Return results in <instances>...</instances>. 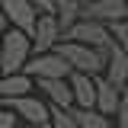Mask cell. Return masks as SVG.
<instances>
[{
  "mask_svg": "<svg viewBox=\"0 0 128 128\" xmlns=\"http://www.w3.org/2000/svg\"><path fill=\"white\" fill-rule=\"evenodd\" d=\"M51 51L70 64V70L90 74V77H102L106 54H109V48H90V45H80V42H58Z\"/></svg>",
  "mask_w": 128,
  "mask_h": 128,
  "instance_id": "6da1fadb",
  "label": "cell"
},
{
  "mask_svg": "<svg viewBox=\"0 0 128 128\" xmlns=\"http://www.w3.org/2000/svg\"><path fill=\"white\" fill-rule=\"evenodd\" d=\"M29 54H32V38L19 29H6L0 35V77L19 74Z\"/></svg>",
  "mask_w": 128,
  "mask_h": 128,
  "instance_id": "7a4b0ae2",
  "label": "cell"
},
{
  "mask_svg": "<svg viewBox=\"0 0 128 128\" xmlns=\"http://www.w3.org/2000/svg\"><path fill=\"white\" fill-rule=\"evenodd\" d=\"M19 74H26L32 80H67L70 77V64L64 61V58H58L54 51H45V54L29 58Z\"/></svg>",
  "mask_w": 128,
  "mask_h": 128,
  "instance_id": "3957f363",
  "label": "cell"
},
{
  "mask_svg": "<svg viewBox=\"0 0 128 128\" xmlns=\"http://www.w3.org/2000/svg\"><path fill=\"white\" fill-rule=\"evenodd\" d=\"M80 19H93V22H102V26L125 22L128 19V3L125 0H90V3L80 6Z\"/></svg>",
  "mask_w": 128,
  "mask_h": 128,
  "instance_id": "277c9868",
  "label": "cell"
},
{
  "mask_svg": "<svg viewBox=\"0 0 128 128\" xmlns=\"http://www.w3.org/2000/svg\"><path fill=\"white\" fill-rule=\"evenodd\" d=\"M64 42H80V45H90V48H109L112 45V35L102 22H93V19H77L70 29L64 32Z\"/></svg>",
  "mask_w": 128,
  "mask_h": 128,
  "instance_id": "5b68a950",
  "label": "cell"
},
{
  "mask_svg": "<svg viewBox=\"0 0 128 128\" xmlns=\"http://www.w3.org/2000/svg\"><path fill=\"white\" fill-rule=\"evenodd\" d=\"M6 102V109L13 112L16 118H26V125H48V106L38 99V96H10V99H3Z\"/></svg>",
  "mask_w": 128,
  "mask_h": 128,
  "instance_id": "8992f818",
  "label": "cell"
},
{
  "mask_svg": "<svg viewBox=\"0 0 128 128\" xmlns=\"http://www.w3.org/2000/svg\"><path fill=\"white\" fill-rule=\"evenodd\" d=\"M0 10H3V16H6V22L13 26V29L26 32L32 38V32H35V6H32L29 0H3L0 3Z\"/></svg>",
  "mask_w": 128,
  "mask_h": 128,
  "instance_id": "52a82bcc",
  "label": "cell"
},
{
  "mask_svg": "<svg viewBox=\"0 0 128 128\" xmlns=\"http://www.w3.org/2000/svg\"><path fill=\"white\" fill-rule=\"evenodd\" d=\"M61 42V26H58V16L54 13H42L35 19V32H32V48L38 54H45Z\"/></svg>",
  "mask_w": 128,
  "mask_h": 128,
  "instance_id": "ba28073f",
  "label": "cell"
},
{
  "mask_svg": "<svg viewBox=\"0 0 128 128\" xmlns=\"http://www.w3.org/2000/svg\"><path fill=\"white\" fill-rule=\"evenodd\" d=\"M102 77L109 80L112 86H118V90H125L128 86V54L122 48L112 42L109 45V54H106V70H102Z\"/></svg>",
  "mask_w": 128,
  "mask_h": 128,
  "instance_id": "9c48e42d",
  "label": "cell"
},
{
  "mask_svg": "<svg viewBox=\"0 0 128 128\" xmlns=\"http://www.w3.org/2000/svg\"><path fill=\"white\" fill-rule=\"evenodd\" d=\"M70 96L77 102V109H96V77L70 70Z\"/></svg>",
  "mask_w": 128,
  "mask_h": 128,
  "instance_id": "30bf717a",
  "label": "cell"
},
{
  "mask_svg": "<svg viewBox=\"0 0 128 128\" xmlns=\"http://www.w3.org/2000/svg\"><path fill=\"white\" fill-rule=\"evenodd\" d=\"M118 99H122V90H118V86H112L106 77H96V112H102V115H115Z\"/></svg>",
  "mask_w": 128,
  "mask_h": 128,
  "instance_id": "8fae6325",
  "label": "cell"
},
{
  "mask_svg": "<svg viewBox=\"0 0 128 128\" xmlns=\"http://www.w3.org/2000/svg\"><path fill=\"white\" fill-rule=\"evenodd\" d=\"M35 83H38V90H45L51 106H61V109L74 106V96H70V83L67 80H35Z\"/></svg>",
  "mask_w": 128,
  "mask_h": 128,
  "instance_id": "7c38bea8",
  "label": "cell"
},
{
  "mask_svg": "<svg viewBox=\"0 0 128 128\" xmlns=\"http://www.w3.org/2000/svg\"><path fill=\"white\" fill-rule=\"evenodd\" d=\"M80 6H83V0H54V16H58L61 35L80 19Z\"/></svg>",
  "mask_w": 128,
  "mask_h": 128,
  "instance_id": "4fadbf2b",
  "label": "cell"
},
{
  "mask_svg": "<svg viewBox=\"0 0 128 128\" xmlns=\"http://www.w3.org/2000/svg\"><path fill=\"white\" fill-rule=\"evenodd\" d=\"M29 90H32V77H26V74H6V77H0V99L26 96Z\"/></svg>",
  "mask_w": 128,
  "mask_h": 128,
  "instance_id": "5bb4252c",
  "label": "cell"
},
{
  "mask_svg": "<svg viewBox=\"0 0 128 128\" xmlns=\"http://www.w3.org/2000/svg\"><path fill=\"white\" fill-rule=\"evenodd\" d=\"M70 115H74L77 128H112L109 115H102L96 109H70Z\"/></svg>",
  "mask_w": 128,
  "mask_h": 128,
  "instance_id": "9a60e30c",
  "label": "cell"
},
{
  "mask_svg": "<svg viewBox=\"0 0 128 128\" xmlns=\"http://www.w3.org/2000/svg\"><path fill=\"white\" fill-rule=\"evenodd\" d=\"M48 122H51V128H77V122H74V115H70V109H61V106H51L48 109Z\"/></svg>",
  "mask_w": 128,
  "mask_h": 128,
  "instance_id": "2e32d148",
  "label": "cell"
},
{
  "mask_svg": "<svg viewBox=\"0 0 128 128\" xmlns=\"http://www.w3.org/2000/svg\"><path fill=\"white\" fill-rule=\"evenodd\" d=\"M106 29H109L112 42H115V45L128 54V19H125V22H112V26H106Z\"/></svg>",
  "mask_w": 128,
  "mask_h": 128,
  "instance_id": "e0dca14e",
  "label": "cell"
},
{
  "mask_svg": "<svg viewBox=\"0 0 128 128\" xmlns=\"http://www.w3.org/2000/svg\"><path fill=\"white\" fill-rule=\"evenodd\" d=\"M115 128H128V90H122L118 109H115Z\"/></svg>",
  "mask_w": 128,
  "mask_h": 128,
  "instance_id": "ac0fdd59",
  "label": "cell"
},
{
  "mask_svg": "<svg viewBox=\"0 0 128 128\" xmlns=\"http://www.w3.org/2000/svg\"><path fill=\"white\" fill-rule=\"evenodd\" d=\"M35 10H42V13H54V0H29Z\"/></svg>",
  "mask_w": 128,
  "mask_h": 128,
  "instance_id": "d6986e66",
  "label": "cell"
},
{
  "mask_svg": "<svg viewBox=\"0 0 128 128\" xmlns=\"http://www.w3.org/2000/svg\"><path fill=\"white\" fill-rule=\"evenodd\" d=\"M6 29H10V22H6V16H3V10H0V35H3Z\"/></svg>",
  "mask_w": 128,
  "mask_h": 128,
  "instance_id": "ffe728a7",
  "label": "cell"
},
{
  "mask_svg": "<svg viewBox=\"0 0 128 128\" xmlns=\"http://www.w3.org/2000/svg\"><path fill=\"white\" fill-rule=\"evenodd\" d=\"M26 128H51V122H48V125H26Z\"/></svg>",
  "mask_w": 128,
  "mask_h": 128,
  "instance_id": "44dd1931",
  "label": "cell"
},
{
  "mask_svg": "<svg viewBox=\"0 0 128 128\" xmlns=\"http://www.w3.org/2000/svg\"><path fill=\"white\" fill-rule=\"evenodd\" d=\"M83 3H90V0H83Z\"/></svg>",
  "mask_w": 128,
  "mask_h": 128,
  "instance_id": "7402d4cb",
  "label": "cell"
},
{
  "mask_svg": "<svg viewBox=\"0 0 128 128\" xmlns=\"http://www.w3.org/2000/svg\"><path fill=\"white\" fill-rule=\"evenodd\" d=\"M0 3H3V0H0Z\"/></svg>",
  "mask_w": 128,
  "mask_h": 128,
  "instance_id": "603a6c76",
  "label": "cell"
},
{
  "mask_svg": "<svg viewBox=\"0 0 128 128\" xmlns=\"http://www.w3.org/2000/svg\"><path fill=\"white\" fill-rule=\"evenodd\" d=\"M125 90H128V86H125Z\"/></svg>",
  "mask_w": 128,
  "mask_h": 128,
  "instance_id": "cb8c5ba5",
  "label": "cell"
},
{
  "mask_svg": "<svg viewBox=\"0 0 128 128\" xmlns=\"http://www.w3.org/2000/svg\"><path fill=\"white\" fill-rule=\"evenodd\" d=\"M125 3H128V0H125Z\"/></svg>",
  "mask_w": 128,
  "mask_h": 128,
  "instance_id": "d4e9b609",
  "label": "cell"
}]
</instances>
